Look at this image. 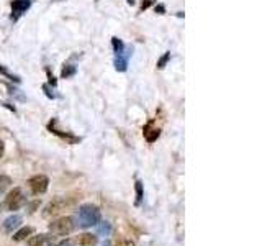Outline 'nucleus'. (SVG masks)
<instances>
[{
    "label": "nucleus",
    "instance_id": "f257e3e1",
    "mask_svg": "<svg viewBox=\"0 0 262 246\" xmlns=\"http://www.w3.org/2000/svg\"><path fill=\"white\" fill-rule=\"evenodd\" d=\"M77 221H79V227H82V228L95 227L98 221H100V210L92 203L82 205L77 212Z\"/></svg>",
    "mask_w": 262,
    "mask_h": 246
},
{
    "label": "nucleus",
    "instance_id": "f03ea898",
    "mask_svg": "<svg viewBox=\"0 0 262 246\" xmlns=\"http://www.w3.org/2000/svg\"><path fill=\"white\" fill-rule=\"evenodd\" d=\"M76 228V223H74V218L72 217H61L57 220H53L49 223V232L53 235H59V236H66L74 232Z\"/></svg>",
    "mask_w": 262,
    "mask_h": 246
},
{
    "label": "nucleus",
    "instance_id": "7ed1b4c3",
    "mask_svg": "<svg viewBox=\"0 0 262 246\" xmlns=\"http://www.w3.org/2000/svg\"><path fill=\"white\" fill-rule=\"evenodd\" d=\"M25 203H27V197H25L20 187H15L12 192H8L7 199H5V205L8 210H18Z\"/></svg>",
    "mask_w": 262,
    "mask_h": 246
},
{
    "label": "nucleus",
    "instance_id": "20e7f679",
    "mask_svg": "<svg viewBox=\"0 0 262 246\" xmlns=\"http://www.w3.org/2000/svg\"><path fill=\"white\" fill-rule=\"evenodd\" d=\"M30 189L31 192L35 195H39V194H45L48 191V186H49V179L43 174H38V176H33L30 179Z\"/></svg>",
    "mask_w": 262,
    "mask_h": 246
},
{
    "label": "nucleus",
    "instance_id": "39448f33",
    "mask_svg": "<svg viewBox=\"0 0 262 246\" xmlns=\"http://www.w3.org/2000/svg\"><path fill=\"white\" fill-rule=\"evenodd\" d=\"M31 7V0H13L12 2V20L16 22Z\"/></svg>",
    "mask_w": 262,
    "mask_h": 246
},
{
    "label": "nucleus",
    "instance_id": "423d86ee",
    "mask_svg": "<svg viewBox=\"0 0 262 246\" xmlns=\"http://www.w3.org/2000/svg\"><path fill=\"white\" fill-rule=\"evenodd\" d=\"M129 54L131 51L125 48V51L120 53V54H115V69L125 72L128 69V59H129Z\"/></svg>",
    "mask_w": 262,
    "mask_h": 246
},
{
    "label": "nucleus",
    "instance_id": "0eeeda50",
    "mask_svg": "<svg viewBox=\"0 0 262 246\" xmlns=\"http://www.w3.org/2000/svg\"><path fill=\"white\" fill-rule=\"evenodd\" d=\"M66 207V202L62 199H56L53 202H49L46 207H45V212L43 215L45 217H51V215H56V213H59L62 209Z\"/></svg>",
    "mask_w": 262,
    "mask_h": 246
},
{
    "label": "nucleus",
    "instance_id": "6e6552de",
    "mask_svg": "<svg viewBox=\"0 0 262 246\" xmlns=\"http://www.w3.org/2000/svg\"><path fill=\"white\" fill-rule=\"evenodd\" d=\"M28 246H53V236H49V235L33 236L28 241Z\"/></svg>",
    "mask_w": 262,
    "mask_h": 246
},
{
    "label": "nucleus",
    "instance_id": "1a4fd4ad",
    "mask_svg": "<svg viewBox=\"0 0 262 246\" xmlns=\"http://www.w3.org/2000/svg\"><path fill=\"white\" fill-rule=\"evenodd\" d=\"M21 223V217L20 215H12L8 217L5 221H4V232L5 233H12L15 228H18Z\"/></svg>",
    "mask_w": 262,
    "mask_h": 246
},
{
    "label": "nucleus",
    "instance_id": "9d476101",
    "mask_svg": "<svg viewBox=\"0 0 262 246\" xmlns=\"http://www.w3.org/2000/svg\"><path fill=\"white\" fill-rule=\"evenodd\" d=\"M143 133H144V138L147 139L149 143H154L156 139L159 138V128H154V125L152 123H147V125L144 127V130H143Z\"/></svg>",
    "mask_w": 262,
    "mask_h": 246
},
{
    "label": "nucleus",
    "instance_id": "9b49d317",
    "mask_svg": "<svg viewBox=\"0 0 262 246\" xmlns=\"http://www.w3.org/2000/svg\"><path fill=\"white\" fill-rule=\"evenodd\" d=\"M97 235H92V233H84L80 235V246H97Z\"/></svg>",
    "mask_w": 262,
    "mask_h": 246
},
{
    "label": "nucleus",
    "instance_id": "f8f14e48",
    "mask_svg": "<svg viewBox=\"0 0 262 246\" xmlns=\"http://www.w3.org/2000/svg\"><path fill=\"white\" fill-rule=\"evenodd\" d=\"M33 235V228L31 227H23L21 230H18L15 235H13V240L15 241H23V240H27L28 236Z\"/></svg>",
    "mask_w": 262,
    "mask_h": 246
},
{
    "label": "nucleus",
    "instance_id": "ddd939ff",
    "mask_svg": "<svg viewBox=\"0 0 262 246\" xmlns=\"http://www.w3.org/2000/svg\"><path fill=\"white\" fill-rule=\"evenodd\" d=\"M112 45H113V51L115 54H120L125 51V45H123V41L120 38H113L112 39Z\"/></svg>",
    "mask_w": 262,
    "mask_h": 246
},
{
    "label": "nucleus",
    "instance_id": "4468645a",
    "mask_svg": "<svg viewBox=\"0 0 262 246\" xmlns=\"http://www.w3.org/2000/svg\"><path fill=\"white\" fill-rule=\"evenodd\" d=\"M12 184V179L8 176H0V194H4Z\"/></svg>",
    "mask_w": 262,
    "mask_h": 246
},
{
    "label": "nucleus",
    "instance_id": "2eb2a0df",
    "mask_svg": "<svg viewBox=\"0 0 262 246\" xmlns=\"http://www.w3.org/2000/svg\"><path fill=\"white\" fill-rule=\"evenodd\" d=\"M76 74V66H72V64H69V66H66V68L62 69V77H71V76H74Z\"/></svg>",
    "mask_w": 262,
    "mask_h": 246
},
{
    "label": "nucleus",
    "instance_id": "dca6fc26",
    "mask_svg": "<svg viewBox=\"0 0 262 246\" xmlns=\"http://www.w3.org/2000/svg\"><path fill=\"white\" fill-rule=\"evenodd\" d=\"M169 59H170V53H166V54H164V56L161 57V59L158 61V68H159V69H162L164 66L167 64V61H169Z\"/></svg>",
    "mask_w": 262,
    "mask_h": 246
},
{
    "label": "nucleus",
    "instance_id": "f3484780",
    "mask_svg": "<svg viewBox=\"0 0 262 246\" xmlns=\"http://www.w3.org/2000/svg\"><path fill=\"white\" fill-rule=\"evenodd\" d=\"M136 194H138V200H136V203H139L141 202V199H143V187H141V182H136Z\"/></svg>",
    "mask_w": 262,
    "mask_h": 246
},
{
    "label": "nucleus",
    "instance_id": "a211bd4d",
    "mask_svg": "<svg viewBox=\"0 0 262 246\" xmlns=\"http://www.w3.org/2000/svg\"><path fill=\"white\" fill-rule=\"evenodd\" d=\"M0 72H2V74H5V76H7V77H10V79H12V80H15V82H18V80H20V79H18V77H16V76H12V74H10V72H8V71H7L5 68H2V66H0Z\"/></svg>",
    "mask_w": 262,
    "mask_h": 246
},
{
    "label": "nucleus",
    "instance_id": "6ab92c4d",
    "mask_svg": "<svg viewBox=\"0 0 262 246\" xmlns=\"http://www.w3.org/2000/svg\"><path fill=\"white\" fill-rule=\"evenodd\" d=\"M156 4V0H143V4H141V10H146V8H149L151 5Z\"/></svg>",
    "mask_w": 262,
    "mask_h": 246
},
{
    "label": "nucleus",
    "instance_id": "aec40b11",
    "mask_svg": "<svg viewBox=\"0 0 262 246\" xmlns=\"http://www.w3.org/2000/svg\"><path fill=\"white\" fill-rule=\"evenodd\" d=\"M118 246H136V244H135V241H131V240H123V241L118 243Z\"/></svg>",
    "mask_w": 262,
    "mask_h": 246
},
{
    "label": "nucleus",
    "instance_id": "412c9836",
    "mask_svg": "<svg viewBox=\"0 0 262 246\" xmlns=\"http://www.w3.org/2000/svg\"><path fill=\"white\" fill-rule=\"evenodd\" d=\"M57 246H74V241L72 240H69V238H68V240H62L59 244H57Z\"/></svg>",
    "mask_w": 262,
    "mask_h": 246
},
{
    "label": "nucleus",
    "instance_id": "4be33fe9",
    "mask_svg": "<svg viewBox=\"0 0 262 246\" xmlns=\"http://www.w3.org/2000/svg\"><path fill=\"white\" fill-rule=\"evenodd\" d=\"M100 232H102V233H108V232H110V225H108V223L102 225V227H100Z\"/></svg>",
    "mask_w": 262,
    "mask_h": 246
},
{
    "label": "nucleus",
    "instance_id": "5701e85b",
    "mask_svg": "<svg viewBox=\"0 0 262 246\" xmlns=\"http://www.w3.org/2000/svg\"><path fill=\"white\" fill-rule=\"evenodd\" d=\"M4 150H5V146H4V141L0 139V158L4 156Z\"/></svg>",
    "mask_w": 262,
    "mask_h": 246
},
{
    "label": "nucleus",
    "instance_id": "b1692460",
    "mask_svg": "<svg viewBox=\"0 0 262 246\" xmlns=\"http://www.w3.org/2000/svg\"><path fill=\"white\" fill-rule=\"evenodd\" d=\"M156 10H158V12H161V13H162V12H164V7H162V5H159L158 8H156Z\"/></svg>",
    "mask_w": 262,
    "mask_h": 246
},
{
    "label": "nucleus",
    "instance_id": "393cba45",
    "mask_svg": "<svg viewBox=\"0 0 262 246\" xmlns=\"http://www.w3.org/2000/svg\"><path fill=\"white\" fill-rule=\"evenodd\" d=\"M102 246H112V244H110V241H105V243H103Z\"/></svg>",
    "mask_w": 262,
    "mask_h": 246
},
{
    "label": "nucleus",
    "instance_id": "a878e982",
    "mask_svg": "<svg viewBox=\"0 0 262 246\" xmlns=\"http://www.w3.org/2000/svg\"><path fill=\"white\" fill-rule=\"evenodd\" d=\"M126 2H128L129 5H133V4H135V0H126Z\"/></svg>",
    "mask_w": 262,
    "mask_h": 246
},
{
    "label": "nucleus",
    "instance_id": "bb28decb",
    "mask_svg": "<svg viewBox=\"0 0 262 246\" xmlns=\"http://www.w3.org/2000/svg\"><path fill=\"white\" fill-rule=\"evenodd\" d=\"M0 210H2V205H0Z\"/></svg>",
    "mask_w": 262,
    "mask_h": 246
}]
</instances>
